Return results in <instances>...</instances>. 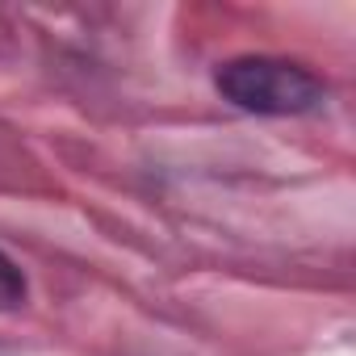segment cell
Here are the masks:
<instances>
[{"label": "cell", "mask_w": 356, "mask_h": 356, "mask_svg": "<svg viewBox=\"0 0 356 356\" xmlns=\"http://www.w3.org/2000/svg\"><path fill=\"white\" fill-rule=\"evenodd\" d=\"M214 88L227 105H235L239 113H256V118H306V113H318L331 97L318 72L281 55L227 59L214 72Z\"/></svg>", "instance_id": "cell-1"}, {"label": "cell", "mask_w": 356, "mask_h": 356, "mask_svg": "<svg viewBox=\"0 0 356 356\" xmlns=\"http://www.w3.org/2000/svg\"><path fill=\"white\" fill-rule=\"evenodd\" d=\"M30 302V281L22 273V264L0 248V314H13Z\"/></svg>", "instance_id": "cell-2"}]
</instances>
